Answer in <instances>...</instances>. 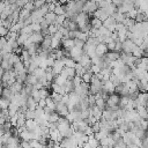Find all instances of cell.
Segmentation results:
<instances>
[{
  "instance_id": "1",
  "label": "cell",
  "mask_w": 148,
  "mask_h": 148,
  "mask_svg": "<svg viewBox=\"0 0 148 148\" xmlns=\"http://www.w3.org/2000/svg\"><path fill=\"white\" fill-rule=\"evenodd\" d=\"M98 8V5L97 2H95L94 0H87L83 5V8H82V12L87 13V14H92L96 9Z\"/></svg>"
},
{
  "instance_id": "2",
  "label": "cell",
  "mask_w": 148,
  "mask_h": 148,
  "mask_svg": "<svg viewBox=\"0 0 148 148\" xmlns=\"http://www.w3.org/2000/svg\"><path fill=\"white\" fill-rule=\"evenodd\" d=\"M82 54H83L82 49H79V47H76V46H73V47L68 51V56H69L75 62H79V61H80Z\"/></svg>"
},
{
  "instance_id": "3",
  "label": "cell",
  "mask_w": 148,
  "mask_h": 148,
  "mask_svg": "<svg viewBox=\"0 0 148 148\" xmlns=\"http://www.w3.org/2000/svg\"><path fill=\"white\" fill-rule=\"evenodd\" d=\"M56 112L59 114V117H66L69 112L67 104L62 103V102H58L56 103Z\"/></svg>"
},
{
  "instance_id": "4",
  "label": "cell",
  "mask_w": 148,
  "mask_h": 148,
  "mask_svg": "<svg viewBox=\"0 0 148 148\" xmlns=\"http://www.w3.org/2000/svg\"><path fill=\"white\" fill-rule=\"evenodd\" d=\"M135 46H136V45H135L131 39H125L124 42H121V52L132 54V51L134 50Z\"/></svg>"
},
{
  "instance_id": "5",
  "label": "cell",
  "mask_w": 148,
  "mask_h": 148,
  "mask_svg": "<svg viewBox=\"0 0 148 148\" xmlns=\"http://www.w3.org/2000/svg\"><path fill=\"white\" fill-rule=\"evenodd\" d=\"M119 57H120V52H117V51H108L103 56L105 62H108V64H110L112 61H116L117 59H119Z\"/></svg>"
},
{
  "instance_id": "6",
  "label": "cell",
  "mask_w": 148,
  "mask_h": 148,
  "mask_svg": "<svg viewBox=\"0 0 148 148\" xmlns=\"http://www.w3.org/2000/svg\"><path fill=\"white\" fill-rule=\"evenodd\" d=\"M43 38H44V36L42 35V32L40 31H32L30 35H29V40L31 42V43H35V44H40L42 43V40H43Z\"/></svg>"
},
{
  "instance_id": "7",
  "label": "cell",
  "mask_w": 148,
  "mask_h": 148,
  "mask_svg": "<svg viewBox=\"0 0 148 148\" xmlns=\"http://www.w3.org/2000/svg\"><path fill=\"white\" fill-rule=\"evenodd\" d=\"M133 8H134V6H133L132 2H130V1H127V0H124V2H123L119 7H117V10L120 12V13H123V14H126L127 12H130V10L133 9Z\"/></svg>"
},
{
  "instance_id": "8",
  "label": "cell",
  "mask_w": 148,
  "mask_h": 148,
  "mask_svg": "<svg viewBox=\"0 0 148 148\" xmlns=\"http://www.w3.org/2000/svg\"><path fill=\"white\" fill-rule=\"evenodd\" d=\"M116 24H117V22H116V20H114L112 16H109L105 21H103V27H105L106 29H109L111 32L114 31V29H116Z\"/></svg>"
},
{
  "instance_id": "9",
  "label": "cell",
  "mask_w": 148,
  "mask_h": 148,
  "mask_svg": "<svg viewBox=\"0 0 148 148\" xmlns=\"http://www.w3.org/2000/svg\"><path fill=\"white\" fill-rule=\"evenodd\" d=\"M60 74H61L64 77H66L67 80H68V79H73V77L76 75L75 68H72V67H64L62 71L60 72Z\"/></svg>"
},
{
  "instance_id": "10",
  "label": "cell",
  "mask_w": 148,
  "mask_h": 148,
  "mask_svg": "<svg viewBox=\"0 0 148 148\" xmlns=\"http://www.w3.org/2000/svg\"><path fill=\"white\" fill-rule=\"evenodd\" d=\"M64 67H65V66H64V62H62L61 60H54V64H53V66L51 67L54 77H56L58 74H60V72L62 71Z\"/></svg>"
},
{
  "instance_id": "11",
  "label": "cell",
  "mask_w": 148,
  "mask_h": 148,
  "mask_svg": "<svg viewBox=\"0 0 148 148\" xmlns=\"http://www.w3.org/2000/svg\"><path fill=\"white\" fill-rule=\"evenodd\" d=\"M79 64H81L87 71H89L90 69V66H91V58L88 54L83 53L82 57H81V59H80V61H79Z\"/></svg>"
},
{
  "instance_id": "12",
  "label": "cell",
  "mask_w": 148,
  "mask_h": 148,
  "mask_svg": "<svg viewBox=\"0 0 148 148\" xmlns=\"http://www.w3.org/2000/svg\"><path fill=\"white\" fill-rule=\"evenodd\" d=\"M92 16H94V17L99 18L102 22H103V21H105V20L109 17V15H108V14L104 12V9H103V8H97V9H96V10L92 13Z\"/></svg>"
},
{
  "instance_id": "13",
  "label": "cell",
  "mask_w": 148,
  "mask_h": 148,
  "mask_svg": "<svg viewBox=\"0 0 148 148\" xmlns=\"http://www.w3.org/2000/svg\"><path fill=\"white\" fill-rule=\"evenodd\" d=\"M61 46H62V50L65 51H69L73 46H74V39H71V38H62L61 39Z\"/></svg>"
},
{
  "instance_id": "14",
  "label": "cell",
  "mask_w": 148,
  "mask_h": 148,
  "mask_svg": "<svg viewBox=\"0 0 148 148\" xmlns=\"http://www.w3.org/2000/svg\"><path fill=\"white\" fill-rule=\"evenodd\" d=\"M103 82V86H102V89L104 91H106L108 94H112L114 92V84L110 81V80H105V81H102Z\"/></svg>"
},
{
  "instance_id": "15",
  "label": "cell",
  "mask_w": 148,
  "mask_h": 148,
  "mask_svg": "<svg viewBox=\"0 0 148 148\" xmlns=\"http://www.w3.org/2000/svg\"><path fill=\"white\" fill-rule=\"evenodd\" d=\"M51 40H52V37L51 35H45L42 43H40V49L42 50H49L51 49Z\"/></svg>"
},
{
  "instance_id": "16",
  "label": "cell",
  "mask_w": 148,
  "mask_h": 148,
  "mask_svg": "<svg viewBox=\"0 0 148 148\" xmlns=\"http://www.w3.org/2000/svg\"><path fill=\"white\" fill-rule=\"evenodd\" d=\"M108 51H109V50H108L106 44H104V43H99V44L96 45V56H98V57H103Z\"/></svg>"
},
{
  "instance_id": "17",
  "label": "cell",
  "mask_w": 148,
  "mask_h": 148,
  "mask_svg": "<svg viewBox=\"0 0 148 148\" xmlns=\"http://www.w3.org/2000/svg\"><path fill=\"white\" fill-rule=\"evenodd\" d=\"M23 82H20V81H15L13 84H10L8 88L13 91V94H17V92H21V90L23 89V84H22Z\"/></svg>"
},
{
  "instance_id": "18",
  "label": "cell",
  "mask_w": 148,
  "mask_h": 148,
  "mask_svg": "<svg viewBox=\"0 0 148 148\" xmlns=\"http://www.w3.org/2000/svg\"><path fill=\"white\" fill-rule=\"evenodd\" d=\"M18 136H20L22 140H24V141H30V140H32V139H34L32 132L28 131L27 128H25V130H23L22 132H20V133H18Z\"/></svg>"
},
{
  "instance_id": "19",
  "label": "cell",
  "mask_w": 148,
  "mask_h": 148,
  "mask_svg": "<svg viewBox=\"0 0 148 148\" xmlns=\"http://www.w3.org/2000/svg\"><path fill=\"white\" fill-rule=\"evenodd\" d=\"M56 18H57V15L53 13V12H47L45 15H44V20L50 24H54L56 23Z\"/></svg>"
},
{
  "instance_id": "20",
  "label": "cell",
  "mask_w": 148,
  "mask_h": 148,
  "mask_svg": "<svg viewBox=\"0 0 148 148\" xmlns=\"http://www.w3.org/2000/svg\"><path fill=\"white\" fill-rule=\"evenodd\" d=\"M53 13L56 15H65L66 14V6L65 5H61V3H57Z\"/></svg>"
},
{
  "instance_id": "21",
  "label": "cell",
  "mask_w": 148,
  "mask_h": 148,
  "mask_svg": "<svg viewBox=\"0 0 148 148\" xmlns=\"http://www.w3.org/2000/svg\"><path fill=\"white\" fill-rule=\"evenodd\" d=\"M103 9H104V12H105V13H106L109 16H112V15H113V14L117 12V7H116V6H114L112 2H111V3H109V5H108L105 8H103Z\"/></svg>"
},
{
  "instance_id": "22",
  "label": "cell",
  "mask_w": 148,
  "mask_h": 148,
  "mask_svg": "<svg viewBox=\"0 0 148 148\" xmlns=\"http://www.w3.org/2000/svg\"><path fill=\"white\" fill-rule=\"evenodd\" d=\"M90 25H91V28H94V29H99V28L103 25V22H102L99 18L92 16V18H90Z\"/></svg>"
},
{
  "instance_id": "23",
  "label": "cell",
  "mask_w": 148,
  "mask_h": 148,
  "mask_svg": "<svg viewBox=\"0 0 148 148\" xmlns=\"http://www.w3.org/2000/svg\"><path fill=\"white\" fill-rule=\"evenodd\" d=\"M65 87H66V92H67V94H68V92H73V91L75 90V84H74V82H73L72 79H68V80L66 81Z\"/></svg>"
},
{
  "instance_id": "24",
  "label": "cell",
  "mask_w": 148,
  "mask_h": 148,
  "mask_svg": "<svg viewBox=\"0 0 148 148\" xmlns=\"http://www.w3.org/2000/svg\"><path fill=\"white\" fill-rule=\"evenodd\" d=\"M35 83H37V77H36V75H34V74H28L27 77H25L24 84H31V86H34Z\"/></svg>"
},
{
  "instance_id": "25",
  "label": "cell",
  "mask_w": 148,
  "mask_h": 148,
  "mask_svg": "<svg viewBox=\"0 0 148 148\" xmlns=\"http://www.w3.org/2000/svg\"><path fill=\"white\" fill-rule=\"evenodd\" d=\"M75 73H76V75H79V76H82L86 72H87V69L81 65V64H79V62H76L75 64Z\"/></svg>"
},
{
  "instance_id": "26",
  "label": "cell",
  "mask_w": 148,
  "mask_h": 148,
  "mask_svg": "<svg viewBox=\"0 0 148 148\" xmlns=\"http://www.w3.org/2000/svg\"><path fill=\"white\" fill-rule=\"evenodd\" d=\"M66 81H67V79H66V77H64L61 74H58V75L53 79V81H52V82H54V83H57V84H59V86H65Z\"/></svg>"
},
{
  "instance_id": "27",
  "label": "cell",
  "mask_w": 148,
  "mask_h": 148,
  "mask_svg": "<svg viewBox=\"0 0 148 148\" xmlns=\"http://www.w3.org/2000/svg\"><path fill=\"white\" fill-rule=\"evenodd\" d=\"M13 91L9 89V88H3L2 89V92H1V97H3V98H6V99H8V101H10V98L13 97Z\"/></svg>"
},
{
  "instance_id": "28",
  "label": "cell",
  "mask_w": 148,
  "mask_h": 148,
  "mask_svg": "<svg viewBox=\"0 0 148 148\" xmlns=\"http://www.w3.org/2000/svg\"><path fill=\"white\" fill-rule=\"evenodd\" d=\"M112 17L116 20V22H117V23H123V21L125 20V17H126V16H125V14H123V13H120V12H118V10H117V12L112 15Z\"/></svg>"
},
{
  "instance_id": "29",
  "label": "cell",
  "mask_w": 148,
  "mask_h": 148,
  "mask_svg": "<svg viewBox=\"0 0 148 148\" xmlns=\"http://www.w3.org/2000/svg\"><path fill=\"white\" fill-rule=\"evenodd\" d=\"M37 103L34 101V98L31 97V96H29L28 98H27V109H30V110H35L36 108H37Z\"/></svg>"
},
{
  "instance_id": "30",
  "label": "cell",
  "mask_w": 148,
  "mask_h": 148,
  "mask_svg": "<svg viewBox=\"0 0 148 148\" xmlns=\"http://www.w3.org/2000/svg\"><path fill=\"white\" fill-rule=\"evenodd\" d=\"M52 40H51V49H59V46L61 45V39L57 38L54 36H51Z\"/></svg>"
},
{
  "instance_id": "31",
  "label": "cell",
  "mask_w": 148,
  "mask_h": 148,
  "mask_svg": "<svg viewBox=\"0 0 148 148\" xmlns=\"http://www.w3.org/2000/svg\"><path fill=\"white\" fill-rule=\"evenodd\" d=\"M132 56H134L135 58H141V57H143V51L140 49V46H135L134 47V50L132 51Z\"/></svg>"
},
{
  "instance_id": "32",
  "label": "cell",
  "mask_w": 148,
  "mask_h": 148,
  "mask_svg": "<svg viewBox=\"0 0 148 148\" xmlns=\"http://www.w3.org/2000/svg\"><path fill=\"white\" fill-rule=\"evenodd\" d=\"M123 24L128 29L131 27H133L135 24V20L134 18H130V17H125V20L123 21Z\"/></svg>"
},
{
  "instance_id": "33",
  "label": "cell",
  "mask_w": 148,
  "mask_h": 148,
  "mask_svg": "<svg viewBox=\"0 0 148 148\" xmlns=\"http://www.w3.org/2000/svg\"><path fill=\"white\" fill-rule=\"evenodd\" d=\"M95 105L96 106H98L102 111L105 109V105H106V103H105V99H103V98H96V102H95Z\"/></svg>"
},
{
  "instance_id": "34",
  "label": "cell",
  "mask_w": 148,
  "mask_h": 148,
  "mask_svg": "<svg viewBox=\"0 0 148 148\" xmlns=\"http://www.w3.org/2000/svg\"><path fill=\"white\" fill-rule=\"evenodd\" d=\"M58 119H59V114H58L56 111H54L53 113H51V114L47 116V121H49V123H57Z\"/></svg>"
},
{
  "instance_id": "35",
  "label": "cell",
  "mask_w": 148,
  "mask_h": 148,
  "mask_svg": "<svg viewBox=\"0 0 148 148\" xmlns=\"http://www.w3.org/2000/svg\"><path fill=\"white\" fill-rule=\"evenodd\" d=\"M91 76H92V73H91L90 71H87V72L81 76V79H82V81H84V82H87V83H90Z\"/></svg>"
},
{
  "instance_id": "36",
  "label": "cell",
  "mask_w": 148,
  "mask_h": 148,
  "mask_svg": "<svg viewBox=\"0 0 148 148\" xmlns=\"http://www.w3.org/2000/svg\"><path fill=\"white\" fill-rule=\"evenodd\" d=\"M24 117H25V119H35V111L27 109L24 111Z\"/></svg>"
},
{
  "instance_id": "37",
  "label": "cell",
  "mask_w": 148,
  "mask_h": 148,
  "mask_svg": "<svg viewBox=\"0 0 148 148\" xmlns=\"http://www.w3.org/2000/svg\"><path fill=\"white\" fill-rule=\"evenodd\" d=\"M9 106V101L3 98V97H0V109L3 110V109H8Z\"/></svg>"
},
{
  "instance_id": "38",
  "label": "cell",
  "mask_w": 148,
  "mask_h": 148,
  "mask_svg": "<svg viewBox=\"0 0 148 148\" xmlns=\"http://www.w3.org/2000/svg\"><path fill=\"white\" fill-rule=\"evenodd\" d=\"M39 95H40V98H43V99H45L46 97H49L50 96V92H49V89H46V88H40L39 89Z\"/></svg>"
},
{
  "instance_id": "39",
  "label": "cell",
  "mask_w": 148,
  "mask_h": 148,
  "mask_svg": "<svg viewBox=\"0 0 148 148\" xmlns=\"http://www.w3.org/2000/svg\"><path fill=\"white\" fill-rule=\"evenodd\" d=\"M32 98H34V101L38 104V102L42 99L40 98V95H39V90H32V92H31V95H30Z\"/></svg>"
},
{
  "instance_id": "40",
  "label": "cell",
  "mask_w": 148,
  "mask_h": 148,
  "mask_svg": "<svg viewBox=\"0 0 148 148\" xmlns=\"http://www.w3.org/2000/svg\"><path fill=\"white\" fill-rule=\"evenodd\" d=\"M138 9H135V8H133V9H131L130 12H127L126 14H125V16L126 17H130V18H135V16H136V14H138Z\"/></svg>"
},
{
  "instance_id": "41",
  "label": "cell",
  "mask_w": 148,
  "mask_h": 148,
  "mask_svg": "<svg viewBox=\"0 0 148 148\" xmlns=\"http://www.w3.org/2000/svg\"><path fill=\"white\" fill-rule=\"evenodd\" d=\"M58 27L59 25H57V24H50L49 25V29H47V32H49V35H53V34H56L57 31H58Z\"/></svg>"
},
{
  "instance_id": "42",
  "label": "cell",
  "mask_w": 148,
  "mask_h": 148,
  "mask_svg": "<svg viewBox=\"0 0 148 148\" xmlns=\"http://www.w3.org/2000/svg\"><path fill=\"white\" fill-rule=\"evenodd\" d=\"M66 20V15H57V18H56V23L57 25H62L64 21Z\"/></svg>"
},
{
  "instance_id": "43",
  "label": "cell",
  "mask_w": 148,
  "mask_h": 148,
  "mask_svg": "<svg viewBox=\"0 0 148 148\" xmlns=\"http://www.w3.org/2000/svg\"><path fill=\"white\" fill-rule=\"evenodd\" d=\"M84 44H86V42H83V40H81V39H77V38L74 39V46H76V47H79V49H82V47L84 46Z\"/></svg>"
},
{
  "instance_id": "44",
  "label": "cell",
  "mask_w": 148,
  "mask_h": 148,
  "mask_svg": "<svg viewBox=\"0 0 148 148\" xmlns=\"http://www.w3.org/2000/svg\"><path fill=\"white\" fill-rule=\"evenodd\" d=\"M23 8L28 9L29 12H32V10L35 9V6H34V1H28V2L24 5V7H23Z\"/></svg>"
},
{
  "instance_id": "45",
  "label": "cell",
  "mask_w": 148,
  "mask_h": 148,
  "mask_svg": "<svg viewBox=\"0 0 148 148\" xmlns=\"http://www.w3.org/2000/svg\"><path fill=\"white\" fill-rule=\"evenodd\" d=\"M44 3H45V1H43V0H34V6H35V9L40 8V7H42Z\"/></svg>"
},
{
  "instance_id": "46",
  "label": "cell",
  "mask_w": 148,
  "mask_h": 148,
  "mask_svg": "<svg viewBox=\"0 0 148 148\" xmlns=\"http://www.w3.org/2000/svg\"><path fill=\"white\" fill-rule=\"evenodd\" d=\"M45 62H46V66H47V67H52L53 64H54V58H52V57H47V58L45 59Z\"/></svg>"
},
{
  "instance_id": "47",
  "label": "cell",
  "mask_w": 148,
  "mask_h": 148,
  "mask_svg": "<svg viewBox=\"0 0 148 148\" xmlns=\"http://www.w3.org/2000/svg\"><path fill=\"white\" fill-rule=\"evenodd\" d=\"M30 27H31V30L35 31V32H36V31H37V32L40 31V25H39V23H31Z\"/></svg>"
},
{
  "instance_id": "48",
  "label": "cell",
  "mask_w": 148,
  "mask_h": 148,
  "mask_svg": "<svg viewBox=\"0 0 148 148\" xmlns=\"http://www.w3.org/2000/svg\"><path fill=\"white\" fill-rule=\"evenodd\" d=\"M106 46H108V50H109V51H114V47H116V40H112V42L108 43Z\"/></svg>"
},
{
  "instance_id": "49",
  "label": "cell",
  "mask_w": 148,
  "mask_h": 148,
  "mask_svg": "<svg viewBox=\"0 0 148 148\" xmlns=\"http://www.w3.org/2000/svg\"><path fill=\"white\" fill-rule=\"evenodd\" d=\"M109 3H111V2H108V1H105V0H101L97 5H98V8H105Z\"/></svg>"
},
{
  "instance_id": "50",
  "label": "cell",
  "mask_w": 148,
  "mask_h": 148,
  "mask_svg": "<svg viewBox=\"0 0 148 148\" xmlns=\"http://www.w3.org/2000/svg\"><path fill=\"white\" fill-rule=\"evenodd\" d=\"M111 2H112V3H113L116 7H119V6H120V5L124 2V0H111Z\"/></svg>"
},
{
  "instance_id": "51",
  "label": "cell",
  "mask_w": 148,
  "mask_h": 148,
  "mask_svg": "<svg viewBox=\"0 0 148 148\" xmlns=\"http://www.w3.org/2000/svg\"><path fill=\"white\" fill-rule=\"evenodd\" d=\"M38 106H40V108H45L46 106V102H45V99H40L39 102H38Z\"/></svg>"
},
{
  "instance_id": "52",
  "label": "cell",
  "mask_w": 148,
  "mask_h": 148,
  "mask_svg": "<svg viewBox=\"0 0 148 148\" xmlns=\"http://www.w3.org/2000/svg\"><path fill=\"white\" fill-rule=\"evenodd\" d=\"M3 134H5V130L2 128V126H0V138H1Z\"/></svg>"
},
{
  "instance_id": "53",
  "label": "cell",
  "mask_w": 148,
  "mask_h": 148,
  "mask_svg": "<svg viewBox=\"0 0 148 148\" xmlns=\"http://www.w3.org/2000/svg\"><path fill=\"white\" fill-rule=\"evenodd\" d=\"M3 73H5V69L0 66V79H1V76H2V74H3Z\"/></svg>"
},
{
  "instance_id": "54",
  "label": "cell",
  "mask_w": 148,
  "mask_h": 148,
  "mask_svg": "<svg viewBox=\"0 0 148 148\" xmlns=\"http://www.w3.org/2000/svg\"><path fill=\"white\" fill-rule=\"evenodd\" d=\"M57 0H46V2H56Z\"/></svg>"
},
{
  "instance_id": "55",
  "label": "cell",
  "mask_w": 148,
  "mask_h": 148,
  "mask_svg": "<svg viewBox=\"0 0 148 148\" xmlns=\"http://www.w3.org/2000/svg\"><path fill=\"white\" fill-rule=\"evenodd\" d=\"M2 89H3V88H2L1 86H0V96H1V92H2Z\"/></svg>"
},
{
  "instance_id": "56",
  "label": "cell",
  "mask_w": 148,
  "mask_h": 148,
  "mask_svg": "<svg viewBox=\"0 0 148 148\" xmlns=\"http://www.w3.org/2000/svg\"><path fill=\"white\" fill-rule=\"evenodd\" d=\"M96 148H104V147H103V146H101V145H98V146H97Z\"/></svg>"
},
{
  "instance_id": "57",
  "label": "cell",
  "mask_w": 148,
  "mask_h": 148,
  "mask_svg": "<svg viewBox=\"0 0 148 148\" xmlns=\"http://www.w3.org/2000/svg\"><path fill=\"white\" fill-rule=\"evenodd\" d=\"M1 61H2V56H0V64H1Z\"/></svg>"
},
{
  "instance_id": "58",
  "label": "cell",
  "mask_w": 148,
  "mask_h": 148,
  "mask_svg": "<svg viewBox=\"0 0 148 148\" xmlns=\"http://www.w3.org/2000/svg\"><path fill=\"white\" fill-rule=\"evenodd\" d=\"M43 1H45V2H46V0H43Z\"/></svg>"
}]
</instances>
